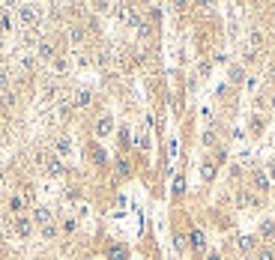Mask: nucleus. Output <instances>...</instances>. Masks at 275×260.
<instances>
[{"label": "nucleus", "mask_w": 275, "mask_h": 260, "mask_svg": "<svg viewBox=\"0 0 275 260\" xmlns=\"http://www.w3.org/2000/svg\"><path fill=\"white\" fill-rule=\"evenodd\" d=\"M90 102H93V93H90V90H78V93L72 96V105H75V108H90Z\"/></svg>", "instance_id": "nucleus-13"}, {"label": "nucleus", "mask_w": 275, "mask_h": 260, "mask_svg": "<svg viewBox=\"0 0 275 260\" xmlns=\"http://www.w3.org/2000/svg\"><path fill=\"white\" fill-rule=\"evenodd\" d=\"M18 18H21V24H24V27H33L39 15H36L33 6H18Z\"/></svg>", "instance_id": "nucleus-10"}, {"label": "nucleus", "mask_w": 275, "mask_h": 260, "mask_svg": "<svg viewBox=\"0 0 275 260\" xmlns=\"http://www.w3.org/2000/svg\"><path fill=\"white\" fill-rule=\"evenodd\" d=\"M84 36H87V30L81 27V24H72V27H69V42L78 45V42H84Z\"/></svg>", "instance_id": "nucleus-16"}, {"label": "nucleus", "mask_w": 275, "mask_h": 260, "mask_svg": "<svg viewBox=\"0 0 275 260\" xmlns=\"http://www.w3.org/2000/svg\"><path fill=\"white\" fill-rule=\"evenodd\" d=\"M173 245H176V251H186V248H189V236L176 230V233H173Z\"/></svg>", "instance_id": "nucleus-20"}, {"label": "nucleus", "mask_w": 275, "mask_h": 260, "mask_svg": "<svg viewBox=\"0 0 275 260\" xmlns=\"http://www.w3.org/2000/svg\"><path fill=\"white\" fill-rule=\"evenodd\" d=\"M206 260H222V254H219V251H209V254H206Z\"/></svg>", "instance_id": "nucleus-32"}, {"label": "nucleus", "mask_w": 275, "mask_h": 260, "mask_svg": "<svg viewBox=\"0 0 275 260\" xmlns=\"http://www.w3.org/2000/svg\"><path fill=\"white\" fill-rule=\"evenodd\" d=\"M258 245H260V239L254 236V233H248V236H240V239H237V248H240L242 257H245V254H254Z\"/></svg>", "instance_id": "nucleus-3"}, {"label": "nucleus", "mask_w": 275, "mask_h": 260, "mask_svg": "<svg viewBox=\"0 0 275 260\" xmlns=\"http://www.w3.org/2000/svg\"><path fill=\"white\" fill-rule=\"evenodd\" d=\"M120 144H123V150H129V129L126 126L120 129Z\"/></svg>", "instance_id": "nucleus-28"}, {"label": "nucleus", "mask_w": 275, "mask_h": 260, "mask_svg": "<svg viewBox=\"0 0 275 260\" xmlns=\"http://www.w3.org/2000/svg\"><path fill=\"white\" fill-rule=\"evenodd\" d=\"M254 257L258 260H275V248L272 245H266V243H260L258 251H254Z\"/></svg>", "instance_id": "nucleus-15"}, {"label": "nucleus", "mask_w": 275, "mask_h": 260, "mask_svg": "<svg viewBox=\"0 0 275 260\" xmlns=\"http://www.w3.org/2000/svg\"><path fill=\"white\" fill-rule=\"evenodd\" d=\"M39 57H42V60H54V57H57V48H54L51 39H42V42H39Z\"/></svg>", "instance_id": "nucleus-12"}, {"label": "nucleus", "mask_w": 275, "mask_h": 260, "mask_svg": "<svg viewBox=\"0 0 275 260\" xmlns=\"http://www.w3.org/2000/svg\"><path fill=\"white\" fill-rule=\"evenodd\" d=\"M108 257L111 260H126V251H123L120 245H111V248H108Z\"/></svg>", "instance_id": "nucleus-24"}, {"label": "nucleus", "mask_w": 275, "mask_h": 260, "mask_svg": "<svg viewBox=\"0 0 275 260\" xmlns=\"http://www.w3.org/2000/svg\"><path fill=\"white\" fill-rule=\"evenodd\" d=\"M117 173H120V176H129V173H132V162L126 156H117Z\"/></svg>", "instance_id": "nucleus-17"}, {"label": "nucleus", "mask_w": 275, "mask_h": 260, "mask_svg": "<svg viewBox=\"0 0 275 260\" xmlns=\"http://www.w3.org/2000/svg\"><path fill=\"white\" fill-rule=\"evenodd\" d=\"M201 176L209 183V179L215 176V162H204V165H201Z\"/></svg>", "instance_id": "nucleus-19"}, {"label": "nucleus", "mask_w": 275, "mask_h": 260, "mask_svg": "<svg viewBox=\"0 0 275 260\" xmlns=\"http://www.w3.org/2000/svg\"><path fill=\"white\" fill-rule=\"evenodd\" d=\"M9 209H12V212H21V209H24V201H21V197H12V201H9Z\"/></svg>", "instance_id": "nucleus-26"}, {"label": "nucleus", "mask_w": 275, "mask_h": 260, "mask_svg": "<svg viewBox=\"0 0 275 260\" xmlns=\"http://www.w3.org/2000/svg\"><path fill=\"white\" fill-rule=\"evenodd\" d=\"M30 218H33V225L45 227V225H51V222H54V212L48 207H36L33 212H30Z\"/></svg>", "instance_id": "nucleus-7"}, {"label": "nucleus", "mask_w": 275, "mask_h": 260, "mask_svg": "<svg viewBox=\"0 0 275 260\" xmlns=\"http://www.w3.org/2000/svg\"><path fill=\"white\" fill-rule=\"evenodd\" d=\"M90 156H93L96 165H105V153H102V147H99V144H93V147H90Z\"/></svg>", "instance_id": "nucleus-21"}, {"label": "nucleus", "mask_w": 275, "mask_h": 260, "mask_svg": "<svg viewBox=\"0 0 275 260\" xmlns=\"http://www.w3.org/2000/svg\"><path fill=\"white\" fill-rule=\"evenodd\" d=\"M258 204V197H254V191L251 189H240L237 191V207L240 209H248V207H254Z\"/></svg>", "instance_id": "nucleus-8"}, {"label": "nucleus", "mask_w": 275, "mask_h": 260, "mask_svg": "<svg viewBox=\"0 0 275 260\" xmlns=\"http://www.w3.org/2000/svg\"><path fill=\"white\" fill-rule=\"evenodd\" d=\"M215 144V132L209 129V132H204V147H212Z\"/></svg>", "instance_id": "nucleus-29"}, {"label": "nucleus", "mask_w": 275, "mask_h": 260, "mask_svg": "<svg viewBox=\"0 0 275 260\" xmlns=\"http://www.w3.org/2000/svg\"><path fill=\"white\" fill-rule=\"evenodd\" d=\"M269 18H272V21H275V6H272V9H269Z\"/></svg>", "instance_id": "nucleus-35"}, {"label": "nucleus", "mask_w": 275, "mask_h": 260, "mask_svg": "<svg viewBox=\"0 0 275 260\" xmlns=\"http://www.w3.org/2000/svg\"><path fill=\"white\" fill-rule=\"evenodd\" d=\"M269 108H272V114H275V93H272V102H269Z\"/></svg>", "instance_id": "nucleus-33"}, {"label": "nucleus", "mask_w": 275, "mask_h": 260, "mask_svg": "<svg viewBox=\"0 0 275 260\" xmlns=\"http://www.w3.org/2000/svg\"><path fill=\"white\" fill-rule=\"evenodd\" d=\"M227 75H230V84H242V81H245V69H242V66H230Z\"/></svg>", "instance_id": "nucleus-18"}, {"label": "nucleus", "mask_w": 275, "mask_h": 260, "mask_svg": "<svg viewBox=\"0 0 275 260\" xmlns=\"http://www.w3.org/2000/svg\"><path fill=\"white\" fill-rule=\"evenodd\" d=\"M39 230H42V236H45V239H54V236H57V233H60V227L54 225H45V227H39Z\"/></svg>", "instance_id": "nucleus-22"}, {"label": "nucleus", "mask_w": 275, "mask_h": 260, "mask_svg": "<svg viewBox=\"0 0 275 260\" xmlns=\"http://www.w3.org/2000/svg\"><path fill=\"white\" fill-rule=\"evenodd\" d=\"M248 42H251V51H254V48H260V45L266 42L263 30H260V27H251V30H248Z\"/></svg>", "instance_id": "nucleus-14"}, {"label": "nucleus", "mask_w": 275, "mask_h": 260, "mask_svg": "<svg viewBox=\"0 0 275 260\" xmlns=\"http://www.w3.org/2000/svg\"><path fill=\"white\" fill-rule=\"evenodd\" d=\"M266 173H269V179H272V183H275V158H272V162H269V168H266Z\"/></svg>", "instance_id": "nucleus-31"}, {"label": "nucleus", "mask_w": 275, "mask_h": 260, "mask_svg": "<svg viewBox=\"0 0 275 260\" xmlns=\"http://www.w3.org/2000/svg\"><path fill=\"white\" fill-rule=\"evenodd\" d=\"M63 230H66V233L78 230V222H75V218H63Z\"/></svg>", "instance_id": "nucleus-27"}, {"label": "nucleus", "mask_w": 275, "mask_h": 260, "mask_svg": "<svg viewBox=\"0 0 275 260\" xmlns=\"http://www.w3.org/2000/svg\"><path fill=\"white\" fill-rule=\"evenodd\" d=\"M242 260H258V257H254V254H245V257H242Z\"/></svg>", "instance_id": "nucleus-34"}, {"label": "nucleus", "mask_w": 275, "mask_h": 260, "mask_svg": "<svg viewBox=\"0 0 275 260\" xmlns=\"http://www.w3.org/2000/svg\"><path fill=\"white\" fill-rule=\"evenodd\" d=\"M6 87H9V75L0 69V90H6Z\"/></svg>", "instance_id": "nucleus-30"}, {"label": "nucleus", "mask_w": 275, "mask_h": 260, "mask_svg": "<svg viewBox=\"0 0 275 260\" xmlns=\"http://www.w3.org/2000/svg\"><path fill=\"white\" fill-rule=\"evenodd\" d=\"M72 153V138H66V135H60V138L54 141V156H69Z\"/></svg>", "instance_id": "nucleus-11"}, {"label": "nucleus", "mask_w": 275, "mask_h": 260, "mask_svg": "<svg viewBox=\"0 0 275 260\" xmlns=\"http://www.w3.org/2000/svg\"><path fill=\"white\" fill-rule=\"evenodd\" d=\"M258 239L260 243H272L275 239V218H263V222H260V227H258Z\"/></svg>", "instance_id": "nucleus-4"}, {"label": "nucleus", "mask_w": 275, "mask_h": 260, "mask_svg": "<svg viewBox=\"0 0 275 260\" xmlns=\"http://www.w3.org/2000/svg\"><path fill=\"white\" fill-rule=\"evenodd\" d=\"M12 30V21H9V15H0V36H6Z\"/></svg>", "instance_id": "nucleus-25"}, {"label": "nucleus", "mask_w": 275, "mask_h": 260, "mask_svg": "<svg viewBox=\"0 0 275 260\" xmlns=\"http://www.w3.org/2000/svg\"><path fill=\"white\" fill-rule=\"evenodd\" d=\"M15 230L21 236H30L33 233V218L30 215H15Z\"/></svg>", "instance_id": "nucleus-9"}, {"label": "nucleus", "mask_w": 275, "mask_h": 260, "mask_svg": "<svg viewBox=\"0 0 275 260\" xmlns=\"http://www.w3.org/2000/svg\"><path fill=\"white\" fill-rule=\"evenodd\" d=\"M51 63H54V72H60V75L69 69V60H66V57H54Z\"/></svg>", "instance_id": "nucleus-23"}, {"label": "nucleus", "mask_w": 275, "mask_h": 260, "mask_svg": "<svg viewBox=\"0 0 275 260\" xmlns=\"http://www.w3.org/2000/svg\"><path fill=\"white\" fill-rule=\"evenodd\" d=\"M189 245L198 251V254H204L206 251V233L201 230V227H191V233H189Z\"/></svg>", "instance_id": "nucleus-6"}, {"label": "nucleus", "mask_w": 275, "mask_h": 260, "mask_svg": "<svg viewBox=\"0 0 275 260\" xmlns=\"http://www.w3.org/2000/svg\"><path fill=\"white\" fill-rule=\"evenodd\" d=\"M45 171L51 173V176H63V173H66V165H63V158L60 156L48 153V156H45Z\"/></svg>", "instance_id": "nucleus-5"}, {"label": "nucleus", "mask_w": 275, "mask_h": 260, "mask_svg": "<svg viewBox=\"0 0 275 260\" xmlns=\"http://www.w3.org/2000/svg\"><path fill=\"white\" fill-rule=\"evenodd\" d=\"M111 132H114V117L105 114V117H99V120L93 123V135H96V138H108Z\"/></svg>", "instance_id": "nucleus-2"}, {"label": "nucleus", "mask_w": 275, "mask_h": 260, "mask_svg": "<svg viewBox=\"0 0 275 260\" xmlns=\"http://www.w3.org/2000/svg\"><path fill=\"white\" fill-rule=\"evenodd\" d=\"M269 189H272L269 173L266 171H251V191H254V194H266Z\"/></svg>", "instance_id": "nucleus-1"}]
</instances>
